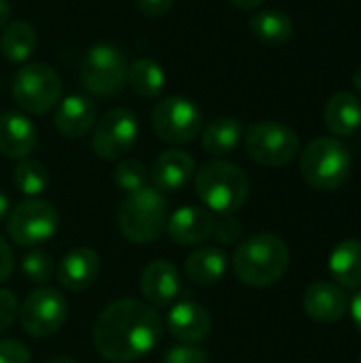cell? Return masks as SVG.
Listing matches in <instances>:
<instances>
[{
	"label": "cell",
	"mask_w": 361,
	"mask_h": 363,
	"mask_svg": "<svg viewBox=\"0 0 361 363\" xmlns=\"http://www.w3.org/2000/svg\"><path fill=\"white\" fill-rule=\"evenodd\" d=\"M162 317L145 302L117 300L109 304L94 325V347L102 359L128 363L145 357L162 338Z\"/></svg>",
	"instance_id": "1"
},
{
	"label": "cell",
	"mask_w": 361,
	"mask_h": 363,
	"mask_svg": "<svg viewBox=\"0 0 361 363\" xmlns=\"http://www.w3.org/2000/svg\"><path fill=\"white\" fill-rule=\"evenodd\" d=\"M166 325L179 345H200L211 334V315L198 302L183 300L172 306Z\"/></svg>",
	"instance_id": "15"
},
{
	"label": "cell",
	"mask_w": 361,
	"mask_h": 363,
	"mask_svg": "<svg viewBox=\"0 0 361 363\" xmlns=\"http://www.w3.org/2000/svg\"><path fill=\"white\" fill-rule=\"evenodd\" d=\"M213 236H215V240L219 242V245H236L238 240H240V236H243V228H240V223L232 217V215H228V217H223V219H215V230H213Z\"/></svg>",
	"instance_id": "32"
},
{
	"label": "cell",
	"mask_w": 361,
	"mask_h": 363,
	"mask_svg": "<svg viewBox=\"0 0 361 363\" xmlns=\"http://www.w3.org/2000/svg\"><path fill=\"white\" fill-rule=\"evenodd\" d=\"M6 213H9V200L4 194H0V221L6 217Z\"/></svg>",
	"instance_id": "40"
},
{
	"label": "cell",
	"mask_w": 361,
	"mask_h": 363,
	"mask_svg": "<svg viewBox=\"0 0 361 363\" xmlns=\"http://www.w3.org/2000/svg\"><path fill=\"white\" fill-rule=\"evenodd\" d=\"M38 38L36 30L28 21H11L4 26L2 36H0V53L13 62V64H23L36 49Z\"/></svg>",
	"instance_id": "26"
},
{
	"label": "cell",
	"mask_w": 361,
	"mask_h": 363,
	"mask_svg": "<svg viewBox=\"0 0 361 363\" xmlns=\"http://www.w3.org/2000/svg\"><path fill=\"white\" fill-rule=\"evenodd\" d=\"M66 315H68L66 298L57 289L40 287L23 300L17 317L28 336L47 338L64 325Z\"/></svg>",
	"instance_id": "12"
},
{
	"label": "cell",
	"mask_w": 361,
	"mask_h": 363,
	"mask_svg": "<svg viewBox=\"0 0 361 363\" xmlns=\"http://www.w3.org/2000/svg\"><path fill=\"white\" fill-rule=\"evenodd\" d=\"M117 221H119L121 234L130 242H136V245L153 242L166 230L168 202L164 194L147 185L123 198V202L119 204Z\"/></svg>",
	"instance_id": "5"
},
{
	"label": "cell",
	"mask_w": 361,
	"mask_h": 363,
	"mask_svg": "<svg viewBox=\"0 0 361 363\" xmlns=\"http://www.w3.org/2000/svg\"><path fill=\"white\" fill-rule=\"evenodd\" d=\"M96 123V104L81 94L66 96L57 102L53 113L55 130L66 138L85 136Z\"/></svg>",
	"instance_id": "19"
},
{
	"label": "cell",
	"mask_w": 361,
	"mask_h": 363,
	"mask_svg": "<svg viewBox=\"0 0 361 363\" xmlns=\"http://www.w3.org/2000/svg\"><path fill=\"white\" fill-rule=\"evenodd\" d=\"M128 66V57L117 45L96 43L83 57L81 83L94 96H115L126 85Z\"/></svg>",
	"instance_id": "7"
},
{
	"label": "cell",
	"mask_w": 361,
	"mask_h": 363,
	"mask_svg": "<svg viewBox=\"0 0 361 363\" xmlns=\"http://www.w3.org/2000/svg\"><path fill=\"white\" fill-rule=\"evenodd\" d=\"M302 304H304V313L317 323H336L349 311L347 294L343 291V287L330 281H317L309 285Z\"/></svg>",
	"instance_id": "14"
},
{
	"label": "cell",
	"mask_w": 361,
	"mask_h": 363,
	"mask_svg": "<svg viewBox=\"0 0 361 363\" xmlns=\"http://www.w3.org/2000/svg\"><path fill=\"white\" fill-rule=\"evenodd\" d=\"M234 6H238V9H243V11H253V9H257L264 0H230Z\"/></svg>",
	"instance_id": "38"
},
{
	"label": "cell",
	"mask_w": 361,
	"mask_h": 363,
	"mask_svg": "<svg viewBox=\"0 0 361 363\" xmlns=\"http://www.w3.org/2000/svg\"><path fill=\"white\" fill-rule=\"evenodd\" d=\"M351 317H353V323H355V328L360 330L361 334V289L357 291V296L351 300Z\"/></svg>",
	"instance_id": "37"
},
{
	"label": "cell",
	"mask_w": 361,
	"mask_h": 363,
	"mask_svg": "<svg viewBox=\"0 0 361 363\" xmlns=\"http://www.w3.org/2000/svg\"><path fill=\"white\" fill-rule=\"evenodd\" d=\"M13 181H15V187H17L23 196L36 198V196H40V194L47 189V185H49V170H47L45 164H40L38 160L23 157V160H19V164L15 166Z\"/></svg>",
	"instance_id": "28"
},
{
	"label": "cell",
	"mask_w": 361,
	"mask_h": 363,
	"mask_svg": "<svg viewBox=\"0 0 361 363\" xmlns=\"http://www.w3.org/2000/svg\"><path fill=\"white\" fill-rule=\"evenodd\" d=\"M200 134H202V149L213 157H223L240 145L245 130L236 117H217Z\"/></svg>",
	"instance_id": "24"
},
{
	"label": "cell",
	"mask_w": 361,
	"mask_h": 363,
	"mask_svg": "<svg viewBox=\"0 0 361 363\" xmlns=\"http://www.w3.org/2000/svg\"><path fill=\"white\" fill-rule=\"evenodd\" d=\"M0 363H30V351L19 340H0Z\"/></svg>",
	"instance_id": "34"
},
{
	"label": "cell",
	"mask_w": 361,
	"mask_h": 363,
	"mask_svg": "<svg viewBox=\"0 0 361 363\" xmlns=\"http://www.w3.org/2000/svg\"><path fill=\"white\" fill-rule=\"evenodd\" d=\"M147 179H149L147 168L138 160L126 157V160H119V164L115 166V185L126 194L147 187Z\"/></svg>",
	"instance_id": "29"
},
{
	"label": "cell",
	"mask_w": 361,
	"mask_h": 363,
	"mask_svg": "<svg viewBox=\"0 0 361 363\" xmlns=\"http://www.w3.org/2000/svg\"><path fill=\"white\" fill-rule=\"evenodd\" d=\"M9 17H11V4L6 0H0V28L6 26Z\"/></svg>",
	"instance_id": "39"
},
{
	"label": "cell",
	"mask_w": 361,
	"mask_h": 363,
	"mask_svg": "<svg viewBox=\"0 0 361 363\" xmlns=\"http://www.w3.org/2000/svg\"><path fill=\"white\" fill-rule=\"evenodd\" d=\"M249 28L253 36L266 45H285L294 34V21L287 13L277 9H264L251 15Z\"/></svg>",
	"instance_id": "25"
},
{
	"label": "cell",
	"mask_w": 361,
	"mask_h": 363,
	"mask_svg": "<svg viewBox=\"0 0 361 363\" xmlns=\"http://www.w3.org/2000/svg\"><path fill=\"white\" fill-rule=\"evenodd\" d=\"M196 196L204 204V208L228 217L240 211L249 198V179L247 174L223 160H215L204 164L194 174Z\"/></svg>",
	"instance_id": "3"
},
{
	"label": "cell",
	"mask_w": 361,
	"mask_h": 363,
	"mask_svg": "<svg viewBox=\"0 0 361 363\" xmlns=\"http://www.w3.org/2000/svg\"><path fill=\"white\" fill-rule=\"evenodd\" d=\"M13 268H15V255H13V249L6 245V240L0 236V283H4L11 274H13Z\"/></svg>",
	"instance_id": "36"
},
{
	"label": "cell",
	"mask_w": 361,
	"mask_h": 363,
	"mask_svg": "<svg viewBox=\"0 0 361 363\" xmlns=\"http://www.w3.org/2000/svg\"><path fill=\"white\" fill-rule=\"evenodd\" d=\"M353 87H355V91L361 96V64L357 66V70L353 72Z\"/></svg>",
	"instance_id": "41"
},
{
	"label": "cell",
	"mask_w": 361,
	"mask_h": 363,
	"mask_svg": "<svg viewBox=\"0 0 361 363\" xmlns=\"http://www.w3.org/2000/svg\"><path fill=\"white\" fill-rule=\"evenodd\" d=\"M289 266V249L274 234H255L243 240L232 257L234 274L249 287H270L283 279Z\"/></svg>",
	"instance_id": "2"
},
{
	"label": "cell",
	"mask_w": 361,
	"mask_h": 363,
	"mask_svg": "<svg viewBox=\"0 0 361 363\" xmlns=\"http://www.w3.org/2000/svg\"><path fill=\"white\" fill-rule=\"evenodd\" d=\"M213 230L215 217L202 206H181L166 221V234L172 242L181 247L202 245L206 238L213 236Z\"/></svg>",
	"instance_id": "13"
},
{
	"label": "cell",
	"mask_w": 361,
	"mask_h": 363,
	"mask_svg": "<svg viewBox=\"0 0 361 363\" xmlns=\"http://www.w3.org/2000/svg\"><path fill=\"white\" fill-rule=\"evenodd\" d=\"M326 128L340 138L353 136L361 128V100L351 91L334 94L323 108Z\"/></svg>",
	"instance_id": "21"
},
{
	"label": "cell",
	"mask_w": 361,
	"mask_h": 363,
	"mask_svg": "<svg viewBox=\"0 0 361 363\" xmlns=\"http://www.w3.org/2000/svg\"><path fill=\"white\" fill-rule=\"evenodd\" d=\"M196 174L194 157L185 151H164L151 166V183L160 194L183 189Z\"/></svg>",
	"instance_id": "16"
},
{
	"label": "cell",
	"mask_w": 361,
	"mask_h": 363,
	"mask_svg": "<svg viewBox=\"0 0 361 363\" xmlns=\"http://www.w3.org/2000/svg\"><path fill=\"white\" fill-rule=\"evenodd\" d=\"M138 138V119L128 108H111L96 123L91 147L102 160H123Z\"/></svg>",
	"instance_id": "11"
},
{
	"label": "cell",
	"mask_w": 361,
	"mask_h": 363,
	"mask_svg": "<svg viewBox=\"0 0 361 363\" xmlns=\"http://www.w3.org/2000/svg\"><path fill=\"white\" fill-rule=\"evenodd\" d=\"M151 128L160 140L185 145L202 132V113L189 98L168 96L153 106Z\"/></svg>",
	"instance_id": "9"
},
{
	"label": "cell",
	"mask_w": 361,
	"mask_h": 363,
	"mask_svg": "<svg viewBox=\"0 0 361 363\" xmlns=\"http://www.w3.org/2000/svg\"><path fill=\"white\" fill-rule=\"evenodd\" d=\"M330 272L338 287L361 289V240L347 238L332 249Z\"/></svg>",
	"instance_id": "23"
},
{
	"label": "cell",
	"mask_w": 361,
	"mask_h": 363,
	"mask_svg": "<svg viewBox=\"0 0 361 363\" xmlns=\"http://www.w3.org/2000/svg\"><path fill=\"white\" fill-rule=\"evenodd\" d=\"M45 363H77L74 359H68V357H53V359H49V362Z\"/></svg>",
	"instance_id": "42"
},
{
	"label": "cell",
	"mask_w": 361,
	"mask_h": 363,
	"mask_svg": "<svg viewBox=\"0 0 361 363\" xmlns=\"http://www.w3.org/2000/svg\"><path fill=\"white\" fill-rule=\"evenodd\" d=\"M38 134L30 117L17 111L0 115V153L11 160L28 157L36 147Z\"/></svg>",
	"instance_id": "18"
},
{
	"label": "cell",
	"mask_w": 361,
	"mask_h": 363,
	"mask_svg": "<svg viewBox=\"0 0 361 363\" xmlns=\"http://www.w3.org/2000/svg\"><path fill=\"white\" fill-rule=\"evenodd\" d=\"M243 136L249 157L268 168L289 166L300 153V136L279 121L253 123Z\"/></svg>",
	"instance_id": "6"
},
{
	"label": "cell",
	"mask_w": 361,
	"mask_h": 363,
	"mask_svg": "<svg viewBox=\"0 0 361 363\" xmlns=\"http://www.w3.org/2000/svg\"><path fill=\"white\" fill-rule=\"evenodd\" d=\"M179 291H181L179 270L170 262L155 259L145 268L140 277V294L149 304L166 306L177 300Z\"/></svg>",
	"instance_id": "20"
},
{
	"label": "cell",
	"mask_w": 361,
	"mask_h": 363,
	"mask_svg": "<svg viewBox=\"0 0 361 363\" xmlns=\"http://www.w3.org/2000/svg\"><path fill=\"white\" fill-rule=\"evenodd\" d=\"M17 315H19V306H17L15 296L6 289H0V334L11 330Z\"/></svg>",
	"instance_id": "33"
},
{
	"label": "cell",
	"mask_w": 361,
	"mask_h": 363,
	"mask_svg": "<svg viewBox=\"0 0 361 363\" xmlns=\"http://www.w3.org/2000/svg\"><path fill=\"white\" fill-rule=\"evenodd\" d=\"M162 363H209V353L198 345H177L166 351Z\"/></svg>",
	"instance_id": "31"
},
{
	"label": "cell",
	"mask_w": 361,
	"mask_h": 363,
	"mask_svg": "<svg viewBox=\"0 0 361 363\" xmlns=\"http://www.w3.org/2000/svg\"><path fill=\"white\" fill-rule=\"evenodd\" d=\"M228 255L219 247H202L185 259V277L196 285H215L226 277Z\"/></svg>",
	"instance_id": "22"
},
{
	"label": "cell",
	"mask_w": 361,
	"mask_h": 363,
	"mask_svg": "<svg viewBox=\"0 0 361 363\" xmlns=\"http://www.w3.org/2000/svg\"><path fill=\"white\" fill-rule=\"evenodd\" d=\"M100 274V257L94 249L77 247L66 253L55 270L60 285L68 291H83L96 283Z\"/></svg>",
	"instance_id": "17"
},
{
	"label": "cell",
	"mask_w": 361,
	"mask_h": 363,
	"mask_svg": "<svg viewBox=\"0 0 361 363\" xmlns=\"http://www.w3.org/2000/svg\"><path fill=\"white\" fill-rule=\"evenodd\" d=\"M351 151L334 136L311 140L300 153V172L304 181L319 191L340 189L351 174Z\"/></svg>",
	"instance_id": "4"
},
{
	"label": "cell",
	"mask_w": 361,
	"mask_h": 363,
	"mask_svg": "<svg viewBox=\"0 0 361 363\" xmlns=\"http://www.w3.org/2000/svg\"><path fill=\"white\" fill-rule=\"evenodd\" d=\"M21 270L28 277V281L45 285L53 279L55 274V266H53V257L45 251H30L23 259H21Z\"/></svg>",
	"instance_id": "30"
},
{
	"label": "cell",
	"mask_w": 361,
	"mask_h": 363,
	"mask_svg": "<svg viewBox=\"0 0 361 363\" xmlns=\"http://www.w3.org/2000/svg\"><path fill=\"white\" fill-rule=\"evenodd\" d=\"M13 100L30 115H45L62 100V79L47 64H26L13 79Z\"/></svg>",
	"instance_id": "8"
},
{
	"label": "cell",
	"mask_w": 361,
	"mask_h": 363,
	"mask_svg": "<svg viewBox=\"0 0 361 363\" xmlns=\"http://www.w3.org/2000/svg\"><path fill=\"white\" fill-rule=\"evenodd\" d=\"M126 83L143 98H157L166 87V72L155 60L140 57L128 66Z\"/></svg>",
	"instance_id": "27"
},
{
	"label": "cell",
	"mask_w": 361,
	"mask_h": 363,
	"mask_svg": "<svg viewBox=\"0 0 361 363\" xmlns=\"http://www.w3.org/2000/svg\"><path fill=\"white\" fill-rule=\"evenodd\" d=\"M360 363H361V355H360Z\"/></svg>",
	"instance_id": "43"
},
{
	"label": "cell",
	"mask_w": 361,
	"mask_h": 363,
	"mask_svg": "<svg viewBox=\"0 0 361 363\" xmlns=\"http://www.w3.org/2000/svg\"><path fill=\"white\" fill-rule=\"evenodd\" d=\"M60 215L53 204L30 198L19 202L6 221V232L11 240L19 247H36L49 240L57 232Z\"/></svg>",
	"instance_id": "10"
},
{
	"label": "cell",
	"mask_w": 361,
	"mask_h": 363,
	"mask_svg": "<svg viewBox=\"0 0 361 363\" xmlns=\"http://www.w3.org/2000/svg\"><path fill=\"white\" fill-rule=\"evenodd\" d=\"M174 0H136V6L147 17H162L172 9Z\"/></svg>",
	"instance_id": "35"
}]
</instances>
